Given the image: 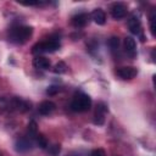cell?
Listing matches in <instances>:
<instances>
[{"instance_id":"d6986e66","label":"cell","mask_w":156,"mask_h":156,"mask_svg":"<svg viewBox=\"0 0 156 156\" xmlns=\"http://www.w3.org/2000/svg\"><path fill=\"white\" fill-rule=\"evenodd\" d=\"M60 151H61V145L60 144H54L48 149V152H49L50 156H57L60 154Z\"/></svg>"},{"instance_id":"9a60e30c","label":"cell","mask_w":156,"mask_h":156,"mask_svg":"<svg viewBox=\"0 0 156 156\" xmlns=\"http://www.w3.org/2000/svg\"><path fill=\"white\" fill-rule=\"evenodd\" d=\"M27 133H28V138H29V139L37 136V134H38V124H37L35 121H30V122L28 123Z\"/></svg>"},{"instance_id":"8992f818","label":"cell","mask_w":156,"mask_h":156,"mask_svg":"<svg viewBox=\"0 0 156 156\" xmlns=\"http://www.w3.org/2000/svg\"><path fill=\"white\" fill-rule=\"evenodd\" d=\"M116 73L122 79H132L138 74V69L133 66H124V67L117 68Z\"/></svg>"},{"instance_id":"e0dca14e","label":"cell","mask_w":156,"mask_h":156,"mask_svg":"<svg viewBox=\"0 0 156 156\" xmlns=\"http://www.w3.org/2000/svg\"><path fill=\"white\" fill-rule=\"evenodd\" d=\"M35 139H37V144H38L41 149H46V147H48V139H46V136H45L44 134H41V133L37 134Z\"/></svg>"},{"instance_id":"5b68a950","label":"cell","mask_w":156,"mask_h":156,"mask_svg":"<svg viewBox=\"0 0 156 156\" xmlns=\"http://www.w3.org/2000/svg\"><path fill=\"white\" fill-rule=\"evenodd\" d=\"M107 112V106L104 102H99L96 105V110L94 113V124L102 126L105 123V116Z\"/></svg>"},{"instance_id":"7a4b0ae2","label":"cell","mask_w":156,"mask_h":156,"mask_svg":"<svg viewBox=\"0 0 156 156\" xmlns=\"http://www.w3.org/2000/svg\"><path fill=\"white\" fill-rule=\"evenodd\" d=\"M91 107V99L83 91H77L71 101V110L74 112H85Z\"/></svg>"},{"instance_id":"52a82bcc","label":"cell","mask_w":156,"mask_h":156,"mask_svg":"<svg viewBox=\"0 0 156 156\" xmlns=\"http://www.w3.org/2000/svg\"><path fill=\"white\" fill-rule=\"evenodd\" d=\"M127 15V6L123 2H115L111 6V16L115 20H121Z\"/></svg>"},{"instance_id":"8fae6325","label":"cell","mask_w":156,"mask_h":156,"mask_svg":"<svg viewBox=\"0 0 156 156\" xmlns=\"http://www.w3.org/2000/svg\"><path fill=\"white\" fill-rule=\"evenodd\" d=\"M30 147H32V140L29 138H20L15 143V149L16 151H20V152L28 151Z\"/></svg>"},{"instance_id":"5bb4252c","label":"cell","mask_w":156,"mask_h":156,"mask_svg":"<svg viewBox=\"0 0 156 156\" xmlns=\"http://www.w3.org/2000/svg\"><path fill=\"white\" fill-rule=\"evenodd\" d=\"M11 111H13L11 98L0 96V112H11Z\"/></svg>"},{"instance_id":"ac0fdd59","label":"cell","mask_w":156,"mask_h":156,"mask_svg":"<svg viewBox=\"0 0 156 156\" xmlns=\"http://www.w3.org/2000/svg\"><path fill=\"white\" fill-rule=\"evenodd\" d=\"M108 46L111 48L112 51L117 50L118 46H119V38H118V37H111V38L108 39Z\"/></svg>"},{"instance_id":"ffe728a7","label":"cell","mask_w":156,"mask_h":156,"mask_svg":"<svg viewBox=\"0 0 156 156\" xmlns=\"http://www.w3.org/2000/svg\"><path fill=\"white\" fill-rule=\"evenodd\" d=\"M155 22H156V18H155V15H151L150 16V30H151V34L155 37L156 35V24H155Z\"/></svg>"},{"instance_id":"6da1fadb","label":"cell","mask_w":156,"mask_h":156,"mask_svg":"<svg viewBox=\"0 0 156 156\" xmlns=\"http://www.w3.org/2000/svg\"><path fill=\"white\" fill-rule=\"evenodd\" d=\"M33 34V28L29 26H15L9 32V38L12 43L24 44Z\"/></svg>"},{"instance_id":"ba28073f","label":"cell","mask_w":156,"mask_h":156,"mask_svg":"<svg viewBox=\"0 0 156 156\" xmlns=\"http://www.w3.org/2000/svg\"><path fill=\"white\" fill-rule=\"evenodd\" d=\"M88 21H89V15L85 13V12L77 13L71 20L73 27H76V28H83V27H85L87 23H88Z\"/></svg>"},{"instance_id":"9c48e42d","label":"cell","mask_w":156,"mask_h":156,"mask_svg":"<svg viewBox=\"0 0 156 156\" xmlns=\"http://www.w3.org/2000/svg\"><path fill=\"white\" fill-rule=\"evenodd\" d=\"M124 50H126L128 56L135 57V55H136V44H135V40L132 37H126L124 38Z\"/></svg>"},{"instance_id":"7c38bea8","label":"cell","mask_w":156,"mask_h":156,"mask_svg":"<svg viewBox=\"0 0 156 156\" xmlns=\"http://www.w3.org/2000/svg\"><path fill=\"white\" fill-rule=\"evenodd\" d=\"M55 108H56L55 102H52V101H50V100H45V101H43V102L39 105L38 111H39L40 115L46 116V115H50Z\"/></svg>"},{"instance_id":"2e32d148","label":"cell","mask_w":156,"mask_h":156,"mask_svg":"<svg viewBox=\"0 0 156 156\" xmlns=\"http://www.w3.org/2000/svg\"><path fill=\"white\" fill-rule=\"evenodd\" d=\"M54 73H56V74H62V73H65L66 71H67V65L63 62V61H60L58 63H56L55 65V67H54Z\"/></svg>"},{"instance_id":"4fadbf2b","label":"cell","mask_w":156,"mask_h":156,"mask_svg":"<svg viewBox=\"0 0 156 156\" xmlns=\"http://www.w3.org/2000/svg\"><path fill=\"white\" fill-rule=\"evenodd\" d=\"M91 18L96 24H100V26L105 24V22H106V15L101 9H95L91 12Z\"/></svg>"},{"instance_id":"3957f363","label":"cell","mask_w":156,"mask_h":156,"mask_svg":"<svg viewBox=\"0 0 156 156\" xmlns=\"http://www.w3.org/2000/svg\"><path fill=\"white\" fill-rule=\"evenodd\" d=\"M58 49H60V41L57 39H49L45 41L37 43L32 48V52L37 55V54H43V52H54Z\"/></svg>"},{"instance_id":"603a6c76","label":"cell","mask_w":156,"mask_h":156,"mask_svg":"<svg viewBox=\"0 0 156 156\" xmlns=\"http://www.w3.org/2000/svg\"><path fill=\"white\" fill-rule=\"evenodd\" d=\"M0 156H4V154H2V152H1V151H0Z\"/></svg>"},{"instance_id":"44dd1931","label":"cell","mask_w":156,"mask_h":156,"mask_svg":"<svg viewBox=\"0 0 156 156\" xmlns=\"http://www.w3.org/2000/svg\"><path fill=\"white\" fill-rule=\"evenodd\" d=\"M60 90H61V89H60L58 87L51 85V87H49V88L46 89V94H48V95H55V94H57Z\"/></svg>"},{"instance_id":"7402d4cb","label":"cell","mask_w":156,"mask_h":156,"mask_svg":"<svg viewBox=\"0 0 156 156\" xmlns=\"http://www.w3.org/2000/svg\"><path fill=\"white\" fill-rule=\"evenodd\" d=\"M90 156H106V154H105L104 149H95L91 151Z\"/></svg>"},{"instance_id":"30bf717a","label":"cell","mask_w":156,"mask_h":156,"mask_svg":"<svg viewBox=\"0 0 156 156\" xmlns=\"http://www.w3.org/2000/svg\"><path fill=\"white\" fill-rule=\"evenodd\" d=\"M33 66L35 68H39V69H49L51 67V62L49 58L38 55L33 58Z\"/></svg>"},{"instance_id":"277c9868","label":"cell","mask_w":156,"mask_h":156,"mask_svg":"<svg viewBox=\"0 0 156 156\" xmlns=\"http://www.w3.org/2000/svg\"><path fill=\"white\" fill-rule=\"evenodd\" d=\"M128 27H129V30L133 33V34H136V35H140V40L144 41L145 40V37L143 35V30H141V22L139 20L138 16H132L129 20H128Z\"/></svg>"}]
</instances>
